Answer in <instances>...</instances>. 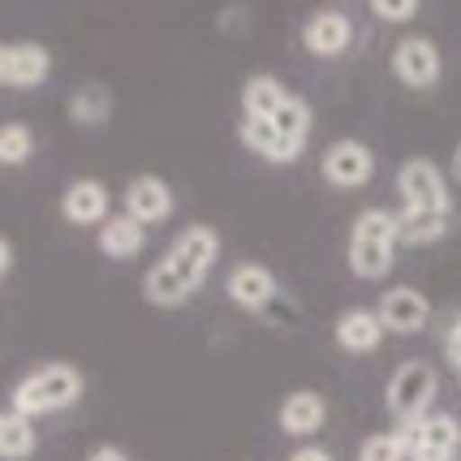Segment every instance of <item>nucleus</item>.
<instances>
[{
    "mask_svg": "<svg viewBox=\"0 0 461 461\" xmlns=\"http://www.w3.org/2000/svg\"><path fill=\"white\" fill-rule=\"evenodd\" d=\"M78 393H82L78 371L65 366V362H52V366H43V371H35V375H26V380L18 384L9 410H18L22 419H35V414H52V410L74 405Z\"/></svg>",
    "mask_w": 461,
    "mask_h": 461,
    "instance_id": "f257e3e1",
    "label": "nucleus"
},
{
    "mask_svg": "<svg viewBox=\"0 0 461 461\" xmlns=\"http://www.w3.org/2000/svg\"><path fill=\"white\" fill-rule=\"evenodd\" d=\"M436 397V371L431 362H405L402 371L388 380V414L405 422H422L427 405Z\"/></svg>",
    "mask_w": 461,
    "mask_h": 461,
    "instance_id": "f03ea898",
    "label": "nucleus"
},
{
    "mask_svg": "<svg viewBox=\"0 0 461 461\" xmlns=\"http://www.w3.org/2000/svg\"><path fill=\"white\" fill-rule=\"evenodd\" d=\"M216 250H221L216 229H207V224H190V229L173 241V250L164 255V263H168V267H173L190 289H199L203 276H207V267L216 263Z\"/></svg>",
    "mask_w": 461,
    "mask_h": 461,
    "instance_id": "7ed1b4c3",
    "label": "nucleus"
},
{
    "mask_svg": "<svg viewBox=\"0 0 461 461\" xmlns=\"http://www.w3.org/2000/svg\"><path fill=\"white\" fill-rule=\"evenodd\" d=\"M397 436L410 444V461H448L461 444V427L457 419L436 414V419H422V422H405Z\"/></svg>",
    "mask_w": 461,
    "mask_h": 461,
    "instance_id": "20e7f679",
    "label": "nucleus"
},
{
    "mask_svg": "<svg viewBox=\"0 0 461 461\" xmlns=\"http://www.w3.org/2000/svg\"><path fill=\"white\" fill-rule=\"evenodd\" d=\"M371 173H375V156L362 142L341 139L323 151V177L332 185H341V190H354L362 181H371Z\"/></svg>",
    "mask_w": 461,
    "mask_h": 461,
    "instance_id": "39448f33",
    "label": "nucleus"
},
{
    "mask_svg": "<svg viewBox=\"0 0 461 461\" xmlns=\"http://www.w3.org/2000/svg\"><path fill=\"white\" fill-rule=\"evenodd\" d=\"M52 69V57L40 43H5L0 48V78L5 86H40Z\"/></svg>",
    "mask_w": 461,
    "mask_h": 461,
    "instance_id": "423d86ee",
    "label": "nucleus"
},
{
    "mask_svg": "<svg viewBox=\"0 0 461 461\" xmlns=\"http://www.w3.org/2000/svg\"><path fill=\"white\" fill-rule=\"evenodd\" d=\"M402 194L410 207H431V212H448V190H444L440 168L431 160H410L402 168Z\"/></svg>",
    "mask_w": 461,
    "mask_h": 461,
    "instance_id": "0eeeda50",
    "label": "nucleus"
},
{
    "mask_svg": "<svg viewBox=\"0 0 461 461\" xmlns=\"http://www.w3.org/2000/svg\"><path fill=\"white\" fill-rule=\"evenodd\" d=\"M393 69L405 86H436L440 78V48L431 40H405L393 57Z\"/></svg>",
    "mask_w": 461,
    "mask_h": 461,
    "instance_id": "6e6552de",
    "label": "nucleus"
},
{
    "mask_svg": "<svg viewBox=\"0 0 461 461\" xmlns=\"http://www.w3.org/2000/svg\"><path fill=\"white\" fill-rule=\"evenodd\" d=\"M349 40H354V26H349V18H345L341 9H323L302 31V43L315 57H341L345 48H349Z\"/></svg>",
    "mask_w": 461,
    "mask_h": 461,
    "instance_id": "1a4fd4ad",
    "label": "nucleus"
},
{
    "mask_svg": "<svg viewBox=\"0 0 461 461\" xmlns=\"http://www.w3.org/2000/svg\"><path fill=\"white\" fill-rule=\"evenodd\" d=\"M173 212V190L160 177H134L125 190V216H134L139 224H156Z\"/></svg>",
    "mask_w": 461,
    "mask_h": 461,
    "instance_id": "9d476101",
    "label": "nucleus"
},
{
    "mask_svg": "<svg viewBox=\"0 0 461 461\" xmlns=\"http://www.w3.org/2000/svg\"><path fill=\"white\" fill-rule=\"evenodd\" d=\"M380 320L388 332H419L422 323H427V302H422L419 289H410V285H402V289H388L380 302Z\"/></svg>",
    "mask_w": 461,
    "mask_h": 461,
    "instance_id": "9b49d317",
    "label": "nucleus"
},
{
    "mask_svg": "<svg viewBox=\"0 0 461 461\" xmlns=\"http://www.w3.org/2000/svg\"><path fill=\"white\" fill-rule=\"evenodd\" d=\"M241 142L250 147V151H259L263 160L272 164H289L302 156V142H289L276 130V121H263V117H246L241 121Z\"/></svg>",
    "mask_w": 461,
    "mask_h": 461,
    "instance_id": "f8f14e48",
    "label": "nucleus"
},
{
    "mask_svg": "<svg viewBox=\"0 0 461 461\" xmlns=\"http://www.w3.org/2000/svg\"><path fill=\"white\" fill-rule=\"evenodd\" d=\"M229 298L238 302L241 311H263L267 302L276 298V276L259 267V263H241L238 272L229 276Z\"/></svg>",
    "mask_w": 461,
    "mask_h": 461,
    "instance_id": "ddd939ff",
    "label": "nucleus"
},
{
    "mask_svg": "<svg viewBox=\"0 0 461 461\" xmlns=\"http://www.w3.org/2000/svg\"><path fill=\"white\" fill-rule=\"evenodd\" d=\"M60 212L69 224H100L108 216V190L100 181H74L60 199Z\"/></svg>",
    "mask_w": 461,
    "mask_h": 461,
    "instance_id": "4468645a",
    "label": "nucleus"
},
{
    "mask_svg": "<svg viewBox=\"0 0 461 461\" xmlns=\"http://www.w3.org/2000/svg\"><path fill=\"white\" fill-rule=\"evenodd\" d=\"M384 332H388V328H384L380 311H345L341 320H337V341H341L349 354L375 349Z\"/></svg>",
    "mask_w": 461,
    "mask_h": 461,
    "instance_id": "2eb2a0df",
    "label": "nucleus"
},
{
    "mask_svg": "<svg viewBox=\"0 0 461 461\" xmlns=\"http://www.w3.org/2000/svg\"><path fill=\"white\" fill-rule=\"evenodd\" d=\"M147 241V224H139L134 216H113L100 229V250L108 259H134Z\"/></svg>",
    "mask_w": 461,
    "mask_h": 461,
    "instance_id": "dca6fc26",
    "label": "nucleus"
},
{
    "mask_svg": "<svg viewBox=\"0 0 461 461\" xmlns=\"http://www.w3.org/2000/svg\"><path fill=\"white\" fill-rule=\"evenodd\" d=\"M323 397L320 393H311V388H302V393H294V397H285L281 405V427L289 431V436H311V431H320L323 422Z\"/></svg>",
    "mask_w": 461,
    "mask_h": 461,
    "instance_id": "f3484780",
    "label": "nucleus"
},
{
    "mask_svg": "<svg viewBox=\"0 0 461 461\" xmlns=\"http://www.w3.org/2000/svg\"><path fill=\"white\" fill-rule=\"evenodd\" d=\"M444 229H448V212H431V207H405L402 224H397V241L427 246V241L444 238Z\"/></svg>",
    "mask_w": 461,
    "mask_h": 461,
    "instance_id": "a211bd4d",
    "label": "nucleus"
},
{
    "mask_svg": "<svg viewBox=\"0 0 461 461\" xmlns=\"http://www.w3.org/2000/svg\"><path fill=\"white\" fill-rule=\"evenodd\" d=\"M285 100H289V95H285V86L276 78H267V74H255V78L246 82V91H241V108H246V117H263V121L276 117Z\"/></svg>",
    "mask_w": 461,
    "mask_h": 461,
    "instance_id": "6ab92c4d",
    "label": "nucleus"
},
{
    "mask_svg": "<svg viewBox=\"0 0 461 461\" xmlns=\"http://www.w3.org/2000/svg\"><path fill=\"white\" fill-rule=\"evenodd\" d=\"M190 294H194V289L181 281V276L164 259L156 263V267L147 272V281H142V298L151 302V306H181Z\"/></svg>",
    "mask_w": 461,
    "mask_h": 461,
    "instance_id": "aec40b11",
    "label": "nucleus"
},
{
    "mask_svg": "<svg viewBox=\"0 0 461 461\" xmlns=\"http://www.w3.org/2000/svg\"><path fill=\"white\" fill-rule=\"evenodd\" d=\"M349 267H354V276H362V281H380V276H388V267H393V246L349 238Z\"/></svg>",
    "mask_w": 461,
    "mask_h": 461,
    "instance_id": "412c9836",
    "label": "nucleus"
},
{
    "mask_svg": "<svg viewBox=\"0 0 461 461\" xmlns=\"http://www.w3.org/2000/svg\"><path fill=\"white\" fill-rule=\"evenodd\" d=\"M31 448H35L31 419H22L18 410H5V419H0V453H5V461L31 457Z\"/></svg>",
    "mask_w": 461,
    "mask_h": 461,
    "instance_id": "4be33fe9",
    "label": "nucleus"
},
{
    "mask_svg": "<svg viewBox=\"0 0 461 461\" xmlns=\"http://www.w3.org/2000/svg\"><path fill=\"white\" fill-rule=\"evenodd\" d=\"M69 113H74L78 125H104L108 113H113V95L104 91L100 82H91V86H82L78 95L69 100Z\"/></svg>",
    "mask_w": 461,
    "mask_h": 461,
    "instance_id": "5701e85b",
    "label": "nucleus"
},
{
    "mask_svg": "<svg viewBox=\"0 0 461 461\" xmlns=\"http://www.w3.org/2000/svg\"><path fill=\"white\" fill-rule=\"evenodd\" d=\"M272 121H276V130H281L289 142H302V147H306V134H311V108H306L302 95H289Z\"/></svg>",
    "mask_w": 461,
    "mask_h": 461,
    "instance_id": "b1692460",
    "label": "nucleus"
},
{
    "mask_svg": "<svg viewBox=\"0 0 461 461\" xmlns=\"http://www.w3.org/2000/svg\"><path fill=\"white\" fill-rule=\"evenodd\" d=\"M397 216H388L380 207H371V212H362L358 221H354V238L358 241H384V246H393L397 241Z\"/></svg>",
    "mask_w": 461,
    "mask_h": 461,
    "instance_id": "393cba45",
    "label": "nucleus"
},
{
    "mask_svg": "<svg viewBox=\"0 0 461 461\" xmlns=\"http://www.w3.org/2000/svg\"><path fill=\"white\" fill-rule=\"evenodd\" d=\"M31 147H35V139H31V130L22 125V121H9L5 130H0V164H26L31 160Z\"/></svg>",
    "mask_w": 461,
    "mask_h": 461,
    "instance_id": "a878e982",
    "label": "nucleus"
},
{
    "mask_svg": "<svg viewBox=\"0 0 461 461\" xmlns=\"http://www.w3.org/2000/svg\"><path fill=\"white\" fill-rule=\"evenodd\" d=\"M405 457H410V444L402 436H371L358 453V461H405Z\"/></svg>",
    "mask_w": 461,
    "mask_h": 461,
    "instance_id": "bb28decb",
    "label": "nucleus"
},
{
    "mask_svg": "<svg viewBox=\"0 0 461 461\" xmlns=\"http://www.w3.org/2000/svg\"><path fill=\"white\" fill-rule=\"evenodd\" d=\"M371 14L384 22H410L419 14V0H371Z\"/></svg>",
    "mask_w": 461,
    "mask_h": 461,
    "instance_id": "cd10ccee",
    "label": "nucleus"
},
{
    "mask_svg": "<svg viewBox=\"0 0 461 461\" xmlns=\"http://www.w3.org/2000/svg\"><path fill=\"white\" fill-rule=\"evenodd\" d=\"M444 354L457 362V371H461V315L453 320V328H448V337H444Z\"/></svg>",
    "mask_w": 461,
    "mask_h": 461,
    "instance_id": "c85d7f7f",
    "label": "nucleus"
},
{
    "mask_svg": "<svg viewBox=\"0 0 461 461\" xmlns=\"http://www.w3.org/2000/svg\"><path fill=\"white\" fill-rule=\"evenodd\" d=\"M289 461H332V453L328 448H298Z\"/></svg>",
    "mask_w": 461,
    "mask_h": 461,
    "instance_id": "c756f323",
    "label": "nucleus"
},
{
    "mask_svg": "<svg viewBox=\"0 0 461 461\" xmlns=\"http://www.w3.org/2000/svg\"><path fill=\"white\" fill-rule=\"evenodd\" d=\"M86 461H130V457H125L121 448H113V444H104V448H95V453H91Z\"/></svg>",
    "mask_w": 461,
    "mask_h": 461,
    "instance_id": "7c9ffc66",
    "label": "nucleus"
},
{
    "mask_svg": "<svg viewBox=\"0 0 461 461\" xmlns=\"http://www.w3.org/2000/svg\"><path fill=\"white\" fill-rule=\"evenodd\" d=\"M9 263H14V246L9 238H0V272H9Z\"/></svg>",
    "mask_w": 461,
    "mask_h": 461,
    "instance_id": "2f4dec72",
    "label": "nucleus"
},
{
    "mask_svg": "<svg viewBox=\"0 0 461 461\" xmlns=\"http://www.w3.org/2000/svg\"><path fill=\"white\" fill-rule=\"evenodd\" d=\"M453 168H457V177H461V142H457V156H453Z\"/></svg>",
    "mask_w": 461,
    "mask_h": 461,
    "instance_id": "473e14b6",
    "label": "nucleus"
}]
</instances>
